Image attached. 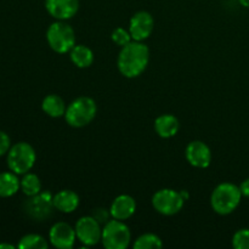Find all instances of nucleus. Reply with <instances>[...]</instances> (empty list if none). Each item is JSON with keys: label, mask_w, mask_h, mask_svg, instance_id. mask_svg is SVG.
Segmentation results:
<instances>
[{"label": "nucleus", "mask_w": 249, "mask_h": 249, "mask_svg": "<svg viewBox=\"0 0 249 249\" xmlns=\"http://www.w3.org/2000/svg\"><path fill=\"white\" fill-rule=\"evenodd\" d=\"M150 62V49L142 41L131 40L123 46L117 58L118 71L125 78H136L145 72Z\"/></svg>", "instance_id": "obj_1"}, {"label": "nucleus", "mask_w": 249, "mask_h": 249, "mask_svg": "<svg viewBox=\"0 0 249 249\" xmlns=\"http://www.w3.org/2000/svg\"><path fill=\"white\" fill-rule=\"evenodd\" d=\"M242 194L240 186L231 182H223L214 189L211 196V206L219 215H229L240 206Z\"/></svg>", "instance_id": "obj_2"}, {"label": "nucleus", "mask_w": 249, "mask_h": 249, "mask_svg": "<svg viewBox=\"0 0 249 249\" xmlns=\"http://www.w3.org/2000/svg\"><path fill=\"white\" fill-rule=\"evenodd\" d=\"M97 113V105L91 97L80 96L67 106L65 119L73 128H83L91 123Z\"/></svg>", "instance_id": "obj_3"}, {"label": "nucleus", "mask_w": 249, "mask_h": 249, "mask_svg": "<svg viewBox=\"0 0 249 249\" xmlns=\"http://www.w3.org/2000/svg\"><path fill=\"white\" fill-rule=\"evenodd\" d=\"M36 160V151L28 142L15 143L7 152V167L17 175H23L31 172Z\"/></svg>", "instance_id": "obj_4"}, {"label": "nucleus", "mask_w": 249, "mask_h": 249, "mask_svg": "<svg viewBox=\"0 0 249 249\" xmlns=\"http://www.w3.org/2000/svg\"><path fill=\"white\" fill-rule=\"evenodd\" d=\"M49 46L57 53H70L75 45V32L65 21H56L50 24L46 32Z\"/></svg>", "instance_id": "obj_5"}, {"label": "nucleus", "mask_w": 249, "mask_h": 249, "mask_svg": "<svg viewBox=\"0 0 249 249\" xmlns=\"http://www.w3.org/2000/svg\"><path fill=\"white\" fill-rule=\"evenodd\" d=\"M131 241V232L124 221L111 219L102 228L101 242L106 249H125Z\"/></svg>", "instance_id": "obj_6"}, {"label": "nucleus", "mask_w": 249, "mask_h": 249, "mask_svg": "<svg viewBox=\"0 0 249 249\" xmlns=\"http://www.w3.org/2000/svg\"><path fill=\"white\" fill-rule=\"evenodd\" d=\"M181 192L173 189H162L156 192L152 197V206L160 214L172 216L179 213L185 204Z\"/></svg>", "instance_id": "obj_7"}, {"label": "nucleus", "mask_w": 249, "mask_h": 249, "mask_svg": "<svg viewBox=\"0 0 249 249\" xmlns=\"http://www.w3.org/2000/svg\"><path fill=\"white\" fill-rule=\"evenodd\" d=\"M75 235L77 240L85 247H92L101 242L102 228L101 224L92 215L82 216L75 223Z\"/></svg>", "instance_id": "obj_8"}, {"label": "nucleus", "mask_w": 249, "mask_h": 249, "mask_svg": "<svg viewBox=\"0 0 249 249\" xmlns=\"http://www.w3.org/2000/svg\"><path fill=\"white\" fill-rule=\"evenodd\" d=\"M53 198V196L51 195V192H39L38 195L27 199L26 204H24V211L31 218L36 219V220H44L51 215L53 208H55Z\"/></svg>", "instance_id": "obj_9"}, {"label": "nucleus", "mask_w": 249, "mask_h": 249, "mask_svg": "<svg viewBox=\"0 0 249 249\" xmlns=\"http://www.w3.org/2000/svg\"><path fill=\"white\" fill-rule=\"evenodd\" d=\"M49 241L51 245L57 249H71L74 247L77 241L75 229H73L70 224L56 223L51 226L49 231Z\"/></svg>", "instance_id": "obj_10"}, {"label": "nucleus", "mask_w": 249, "mask_h": 249, "mask_svg": "<svg viewBox=\"0 0 249 249\" xmlns=\"http://www.w3.org/2000/svg\"><path fill=\"white\" fill-rule=\"evenodd\" d=\"M155 29V19L147 11H139L133 15L129 24V32L133 40L143 41L152 34Z\"/></svg>", "instance_id": "obj_11"}, {"label": "nucleus", "mask_w": 249, "mask_h": 249, "mask_svg": "<svg viewBox=\"0 0 249 249\" xmlns=\"http://www.w3.org/2000/svg\"><path fill=\"white\" fill-rule=\"evenodd\" d=\"M185 156H186L187 162L195 168L204 169V168L211 165L212 151L211 148H209V146L207 145L206 142H203V141H191V142L186 146Z\"/></svg>", "instance_id": "obj_12"}, {"label": "nucleus", "mask_w": 249, "mask_h": 249, "mask_svg": "<svg viewBox=\"0 0 249 249\" xmlns=\"http://www.w3.org/2000/svg\"><path fill=\"white\" fill-rule=\"evenodd\" d=\"M45 9L53 18L66 21L78 12L79 0H45Z\"/></svg>", "instance_id": "obj_13"}, {"label": "nucleus", "mask_w": 249, "mask_h": 249, "mask_svg": "<svg viewBox=\"0 0 249 249\" xmlns=\"http://www.w3.org/2000/svg\"><path fill=\"white\" fill-rule=\"evenodd\" d=\"M136 211V202L129 195H121V196L116 197L111 204V215L113 219L117 220H128L129 218L135 214Z\"/></svg>", "instance_id": "obj_14"}, {"label": "nucleus", "mask_w": 249, "mask_h": 249, "mask_svg": "<svg viewBox=\"0 0 249 249\" xmlns=\"http://www.w3.org/2000/svg\"><path fill=\"white\" fill-rule=\"evenodd\" d=\"M53 207L61 213H73L79 207V196L72 190H62L53 195Z\"/></svg>", "instance_id": "obj_15"}, {"label": "nucleus", "mask_w": 249, "mask_h": 249, "mask_svg": "<svg viewBox=\"0 0 249 249\" xmlns=\"http://www.w3.org/2000/svg\"><path fill=\"white\" fill-rule=\"evenodd\" d=\"M180 128L179 121L173 114H162L155 121V130L158 136L163 139L173 138L178 134Z\"/></svg>", "instance_id": "obj_16"}, {"label": "nucleus", "mask_w": 249, "mask_h": 249, "mask_svg": "<svg viewBox=\"0 0 249 249\" xmlns=\"http://www.w3.org/2000/svg\"><path fill=\"white\" fill-rule=\"evenodd\" d=\"M41 109L51 118H60V117H65L67 106L62 97L51 94L44 97L41 102Z\"/></svg>", "instance_id": "obj_17"}, {"label": "nucleus", "mask_w": 249, "mask_h": 249, "mask_svg": "<svg viewBox=\"0 0 249 249\" xmlns=\"http://www.w3.org/2000/svg\"><path fill=\"white\" fill-rule=\"evenodd\" d=\"M70 57L73 65L78 68H88L94 62V53L90 48L83 44H75L70 51Z\"/></svg>", "instance_id": "obj_18"}, {"label": "nucleus", "mask_w": 249, "mask_h": 249, "mask_svg": "<svg viewBox=\"0 0 249 249\" xmlns=\"http://www.w3.org/2000/svg\"><path fill=\"white\" fill-rule=\"evenodd\" d=\"M21 189V180H18L17 174L14 172L0 173V197L7 198L18 192Z\"/></svg>", "instance_id": "obj_19"}, {"label": "nucleus", "mask_w": 249, "mask_h": 249, "mask_svg": "<svg viewBox=\"0 0 249 249\" xmlns=\"http://www.w3.org/2000/svg\"><path fill=\"white\" fill-rule=\"evenodd\" d=\"M21 190L26 196L32 197L41 192V182L38 175L33 173H26L21 179Z\"/></svg>", "instance_id": "obj_20"}, {"label": "nucleus", "mask_w": 249, "mask_h": 249, "mask_svg": "<svg viewBox=\"0 0 249 249\" xmlns=\"http://www.w3.org/2000/svg\"><path fill=\"white\" fill-rule=\"evenodd\" d=\"M17 247L19 249H48L49 243L43 236L36 235V233H29L19 240Z\"/></svg>", "instance_id": "obj_21"}, {"label": "nucleus", "mask_w": 249, "mask_h": 249, "mask_svg": "<svg viewBox=\"0 0 249 249\" xmlns=\"http://www.w3.org/2000/svg\"><path fill=\"white\" fill-rule=\"evenodd\" d=\"M134 249H160L163 247V242L160 236L155 233H143L136 238Z\"/></svg>", "instance_id": "obj_22"}, {"label": "nucleus", "mask_w": 249, "mask_h": 249, "mask_svg": "<svg viewBox=\"0 0 249 249\" xmlns=\"http://www.w3.org/2000/svg\"><path fill=\"white\" fill-rule=\"evenodd\" d=\"M111 38L112 40H113V43L116 44V45L121 46V48H123V46H125L126 44H129L133 40L130 32L122 28V27H118V28H116L112 32Z\"/></svg>", "instance_id": "obj_23"}, {"label": "nucleus", "mask_w": 249, "mask_h": 249, "mask_svg": "<svg viewBox=\"0 0 249 249\" xmlns=\"http://www.w3.org/2000/svg\"><path fill=\"white\" fill-rule=\"evenodd\" d=\"M232 246L235 249H249V229L236 231L232 237Z\"/></svg>", "instance_id": "obj_24"}, {"label": "nucleus", "mask_w": 249, "mask_h": 249, "mask_svg": "<svg viewBox=\"0 0 249 249\" xmlns=\"http://www.w3.org/2000/svg\"><path fill=\"white\" fill-rule=\"evenodd\" d=\"M91 215L94 216V218L96 219L101 225H105V224L108 223L111 219H113L112 218L109 209H106V208H95L94 211H92Z\"/></svg>", "instance_id": "obj_25"}, {"label": "nucleus", "mask_w": 249, "mask_h": 249, "mask_svg": "<svg viewBox=\"0 0 249 249\" xmlns=\"http://www.w3.org/2000/svg\"><path fill=\"white\" fill-rule=\"evenodd\" d=\"M11 148V140L10 136L5 131L0 130V157L6 155L9 150Z\"/></svg>", "instance_id": "obj_26"}, {"label": "nucleus", "mask_w": 249, "mask_h": 249, "mask_svg": "<svg viewBox=\"0 0 249 249\" xmlns=\"http://www.w3.org/2000/svg\"><path fill=\"white\" fill-rule=\"evenodd\" d=\"M240 190H241V194H242V196L249 198V178L248 179H246L245 181H242V184L240 185Z\"/></svg>", "instance_id": "obj_27"}, {"label": "nucleus", "mask_w": 249, "mask_h": 249, "mask_svg": "<svg viewBox=\"0 0 249 249\" xmlns=\"http://www.w3.org/2000/svg\"><path fill=\"white\" fill-rule=\"evenodd\" d=\"M0 249H15V246L7 245V243H0Z\"/></svg>", "instance_id": "obj_28"}, {"label": "nucleus", "mask_w": 249, "mask_h": 249, "mask_svg": "<svg viewBox=\"0 0 249 249\" xmlns=\"http://www.w3.org/2000/svg\"><path fill=\"white\" fill-rule=\"evenodd\" d=\"M240 4L245 7H249V0H238Z\"/></svg>", "instance_id": "obj_29"}]
</instances>
